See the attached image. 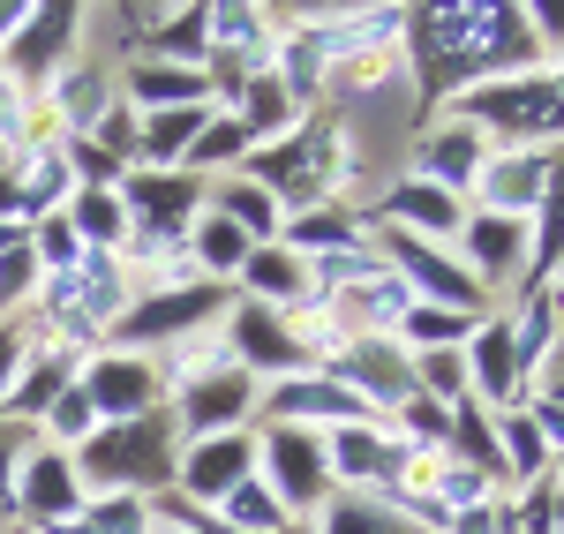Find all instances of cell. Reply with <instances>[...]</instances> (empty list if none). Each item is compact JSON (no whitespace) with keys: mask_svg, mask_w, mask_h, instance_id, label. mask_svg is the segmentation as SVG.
I'll list each match as a JSON object with an SVG mask.
<instances>
[{"mask_svg":"<svg viewBox=\"0 0 564 534\" xmlns=\"http://www.w3.org/2000/svg\"><path fill=\"white\" fill-rule=\"evenodd\" d=\"M181 467V422L174 406H151L135 422H106L84 451H76V482L90 497H143V490H174Z\"/></svg>","mask_w":564,"mask_h":534,"instance_id":"6da1fadb","label":"cell"},{"mask_svg":"<svg viewBox=\"0 0 564 534\" xmlns=\"http://www.w3.org/2000/svg\"><path fill=\"white\" fill-rule=\"evenodd\" d=\"M444 113H459L475 129H497V135H520V143H557L564 135V90L550 84V68H534V76H497V84L459 90Z\"/></svg>","mask_w":564,"mask_h":534,"instance_id":"7a4b0ae2","label":"cell"},{"mask_svg":"<svg viewBox=\"0 0 564 534\" xmlns=\"http://www.w3.org/2000/svg\"><path fill=\"white\" fill-rule=\"evenodd\" d=\"M226 309H234V286H218V279L159 286V294H143V302H129L113 316V339H121V355H151V347H166V339H181V331H196V324H212Z\"/></svg>","mask_w":564,"mask_h":534,"instance_id":"3957f363","label":"cell"},{"mask_svg":"<svg viewBox=\"0 0 564 534\" xmlns=\"http://www.w3.org/2000/svg\"><path fill=\"white\" fill-rule=\"evenodd\" d=\"M377 257L406 271L399 286L406 294H422V309H459V316H489L497 302L475 286V271L459 264L452 249H430V241H414V233H399V226H377Z\"/></svg>","mask_w":564,"mask_h":534,"instance_id":"277c9868","label":"cell"},{"mask_svg":"<svg viewBox=\"0 0 564 534\" xmlns=\"http://www.w3.org/2000/svg\"><path fill=\"white\" fill-rule=\"evenodd\" d=\"M226 355L241 361L249 377H308V369H324V339L316 331H294L279 309H257V302H234V324H226Z\"/></svg>","mask_w":564,"mask_h":534,"instance_id":"5b68a950","label":"cell"},{"mask_svg":"<svg viewBox=\"0 0 564 534\" xmlns=\"http://www.w3.org/2000/svg\"><path fill=\"white\" fill-rule=\"evenodd\" d=\"M263 490L279 497L294 520L332 504V467H324V429H286V422H263Z\"/></svg>","mask_w":564,"mask_h":534,"instance_id":"8992f818","label":"cell"},{"mask_svg":"<svg viewBox=\"0 0 564 534\" xmlns=\"http://www.w3.org/2000/svg\"><path fill=\"white\" fill-rule=\"evenodd\" d=\"M76 45H84V8H31L23 31L0 45V76H15V84H53V76L76 61Z\"/></svg>","mask_w":564,"mask_h":534,"instance_id":"52a82bcc","label":"cell"},{"mask_svg":"<svg viewBox=\"0 0 564 534\" xmlns=\"http://www.w3.org/2000/svg\"><path fill=\"white\" fill-rule=\"evenodd\" d=\"M121 211L135 219V233H166V241H181L188 226H196V211H204V181L196 174H159V166H135V174H121Z\"/></svg>","mask_w":564,"mask_h":534,"instance_id":"ba28073f","label":"cell"},{"mask_svg":"<svg viewBox=\"0 0 564 534\" xmlns=\"http://www.w3.org/2000/svg\"><path fill=\"white\" fill-rule=\"evenodd\" d=\"M481 166H489V129H475V121H459V113H436V129L414 143V181H430V188H444V196H475Z\"/></svg>","mask_w":564,"mask_h":534,"instance_id":"9c48e42d","label":"cell"},{"mask_svg":"<svg viewBox=\"0 0 564 534\" xmlns=\"http://www.w3.org/2000/svg\"><path fill=\"white\" fill-rule=\"evenodd\" d=\"M90 392V406H98V422H135V414H151V406H166V377H159V361L151 355H98L76 377Z\"/></svg>","mask_w":564,"mask_h":534,"instance_id":"30bf717a","label":"cell"},{"mask_svg":"<svg viewBox=\"0 0 564 534\" xmlns=\"http://www.w3.org/2000/svg\"><path fill=\"white\" fill-rule=\"evenodd\" d=\"M557 151L564 143H520V151H489V166H481L475 196L481 211H497V219H534V204H542V188L557 174Z\"/></svg>","mask_w":564,"mask_h":534,"instance_id":"8fae6325","label":"cell"},{"mask_svg":"<svg viewBox=\"0 0 564 534\" xmlns=\"http://www.w3.org/2000/svg\"><path fill=\"white\" fill-rule=\"evenodd\" d=\"M459 264L475 271V286L489 302H497V286H527V219L467 211V226H459Z\"/></svg>","mask_w":564,"mask_h":534,"instance_id":"7c38bea8","label":"cell"},{"mask_svg":"<svg viewBox=\"0 0 564 534\" xmlns=\"http://www.w3.org/2000/svg\"><path fill=\"white\" fill-rule=\"evenodd\" d=\"M249 467H257V437H249V429L188 437V445H181V467H174V497H188V504H218L234 482H249Z\"/></svg>","mask_w":564,"mask_h":534,"instance_id":"4fadbf2b","label":"cell"},{"mask_svg":"<svg viewBox=\"0 0 564 534\" xmlns=\"http://www.w3.org/2000/svg\"><path fill=\"white\" fill-rule=\"evenodd\" d=\"M459 355H467V400H475V406H489V414H512V406H527L520 355H512V331H505V316H481L475 339H467Z\"/></svg>","mask_w":564,"mask_h":534,"instance_id":"5bb4252c","label":"cell"},{"mask_svg":"<svg viewBox=\"0 0 564 534\" xmlns=\"http://www.w3.org/2000/svg\"><path fill=\"white\" fill-rule=\"evenodd\" d=\"M8 512H23V520H39V527H61V520H76L84 512V482H76V459L53 445H31L23 451V482H15V504Z\"/></svg>","mask_w":564,"mask_h":534,"instance_id":"9a60e30c","label":"cell"},{"mask_svg":"<svg viewBox=\"0 0 564 534\" xmlns=\"http://www.w3.org/2000/svg\"><path fill=\"white\" fill-rule=\"evenodd\" d=\"M45 90H53V121H61L68 135H90L98 121H106V106L121 98L113 76H106V53H90V45H76V61H68Z\"/></svg>","mask_w":564,"mask_h":534,"instance_id":"2e32d148","label":"cell"},{"mask_svg":"<svg viewBox=\"0 0 564 534\" xmlns=\"http://www.w3.org/2000/svg\"><path fill=\"white\" fill-rule=\"evenodd\" d=\"M377 226H399V233H414V241H459L467 204L406 174V181H391V188H384V211H377Z\"/></svg>","mask_w":564,"mask_h":534,"instance_id":"e0dca14e","label":"cell"},{"mask_svg":"<svg viewBox=\"0 0 564 534\" xmlns=\"http://www.w3.org/2000/svg\"><path fill=\"white\" fill-rule=\"evenodd\" d=\"M76 384V355H31L23 347V361H15V377H8V400H0V422H23V429H39L45 422V406L61 400Z\"/></svg>","mask_w":564,"mask_h":534,"instance_id":"ac0fdd59","label":"cell"},{"mask_svg":"<svg viewBox=\"0 0 564 534\" xmlns=\"http://www.w3.org/2000/svg\"><path fill=\"white\" fill-rule=\"evenodd\" d=\"M241 286H249V302L257 309H302V302H316V286H308L302 257L286 249V241H263V249H249V264L234 271Z\"/></svg>","mask_w":564,"mask_h":534,"instance_id":"d6986e66","label":"cell"},{"mask_svg":"<svg viewBox=\"0 0 564 534\" xmlns=\"http://www.w3.org/2000/svg\"><path fill=\"white\" fill-rule=\"evenodd\" d=\"M129 106L135 113H174V106H212V76L166 68V61H129Z\"/></svg>","mask_w":564,"mask_h":534,"instance_id":"ffe728a7","label":"cell"},{"mask_svg":"<svg viewBox=\"0 0 564 534\" xmlns=\"http://www.w3.org/2000/svg\"><path fill=\"white\" fill-rule=\"evenodd\" d=\"M135 61H166V68H196L204 76V61H212V8H166V23L143 39Z\"/></svg>","mask_w":564,"mask_h":534,"instance_id":"44dd1931","label":"cell"},{"mask_svg":"<svg viewBox=\"0 0 564 534\" xmlns=\"http://www.w3.org/2000/svg\"><path fill=\"white\" fill-rule=\"evenodd\" d=\"M489 422H497V482H520V490L550 482V445L534 437L527 406H512V414H489Z\"/></svg>","mask_w":564,"mask_h":534,"instance_id":"7402d4cb","label":"cell"},{"mask_svg":"<svg viewBox=\"0 0 564 534\" xmlns=\"http://www.w3.org/2000/svg\"><path fill=\"white\" fill-rule=\"evenodd\" d=\"M212 211H218L226 226H241L257 249L286 233V211H279V196H271V188H257L249 174H226V181H218V204H212Z\"/></svg>","mask_w":564,"mask_h":534,"instance_id":"603a6c76","label":"cell"},{"mask_svg":"<svg viewBox=\"0 0 564 534\" xmlns=\"http://www.w3.org/2000/svg\"><path fill=\"white\" fill-rule=\"evenodd\" d=\"M557 324H564V302L550 294V286H534L520 302V316H505V331H512V355H520V384L550 361V347H557Z\"/></svg>","mask_w":564,"mask_h":534,"instance_id":"cb8c5ba5","label":"cell"},{"mask_svg":"<svg viewBox=\"0 0 564 534\" xmlns=\"http://www.w3.org/2000/svg\"><path fill=\"white\" fill-rule=\"evenodd\" d=\"M212 113H218V106H174V113H151V121H135V151H143V166L174 174L181 159H188V143H196V129H204Z\"/></svg>","mask_w":564,"mask_h":534,"instance_id":"d4e9b609","label":"cell"},{"mask_svg":"<svg viewBox=\"0 0 564 534\" xmlns=\"http://www.w3.org/2000/svg\"><path fill=\"white\" fill-rule=\"evenodd\" d=\"M218 527H226V534H302V520H294V512L249 475V482H234V490L218 497Z\"/></svg>","mask_w":564,"mask_h":534,"instance_id":"484cf974","label":"cell"},{"mask_svg":"<svg viewBox=\"0 0 564 534\" xmlns=\"http://www.w3.org/2000/svg\"><path fill=\"white\" fill-rule=\"evenodd\" d=\"M249 249H257V241H249V233H241V226H226V219H218V211H204V219L188 226V257H196V279H204V271H212L218 286H226V279H234V271L249 264Z\"/></svg>","mask_w":564,"mask_h":534,"instance_id":"4316f807","label":"cell"},{"mask_svg":"<svg viewBox=\"0 0 564 534\" xmlns=\"http://www.w3.org/2000/svg\"><path fill=\"white\" fill-rule=\"evenodd\" d=\"M68 226H76L84 249H121L129 241V211H121L113 188H76L68 196Z\"/></svg>","mask_w":564,"mask_h":534,"instance_id":"83f0119b","label":"cell"},{"mask_svg":"<svg viewBox=\"0 0 564 534\" xmlns=\"http://www.w3.org/2000/svg\"><path fill=\"white\" fill-rule=\"evenodd\" d=\"M324 534H422V527H414L391 497H347L339 490L324 504Z\"/></svg>","mask_w":564,"mask_h":534,"instance_id":"f1b7e54d","label":"cell"},{"mask_svg":"<svg viewBox=\"0 0 564 534\" xmlns=\"http://www.w3.org/2000/svg\"><path fill=\"white\" fill-rule=\"evenodd\" d=\"M249 159V129L234 121V113H212L204 129H196V143H188V159H181V174H226V166H241Z\"/></svg>","mask_w":564,"mask_h":534,"instance_id":"f546056e","label":"cell"},{"mask_svg":"<svg viewBox=\"0 0 564 534\" xmlns=\"http://www.w3.org/2000/svg\"><path fill=\"white\" fill-rule=\"evenodd\" d=\"M475 324H481V316H459V309H422V302L399 316V331H406V347H414V355H444V347H467V339H475Z\"/></svg>","mask_w":564,"mask_h":534,"instance_id":"4dcf8cb0","label":"cell"},{"mask_svg":"<svg viewBox=\"0 0 564 534\" xmlns=\"http://www.w3.org/2000/svg\"><path fill=\"white\" fill-rule=\"evenodd\" d=\"M39 429H45V445H53V451H68V445L84 451L90 437L106 429V422H98V406H90V392H84V384H68L61 400L45 406V422H39Z\"/></svg>","mask_w":564,"mask_h":534,"instance_id":"1f68e13d","label":"cell"},{"mask_svg":"<svg viewBox=\"0 0 564 534\" xmlns=\"http://www.w3.org/2000/svg\"><path fill=\"white\" fill-rule=\"evenodd\" d=\"M23 437H31L23 422H0V512L15 504V445H23Z\"/></svg>","mask_w":564,"mask_h":534,"instance_id":"d6a6232c","label":"cell"},{"mask_svg":"<svg viewBox=\"0 0 564 534\" xmlns=\"http://www.w3.org/2000/svg\"><path fill=\"white\" fill-rule=\"evenodd\" d=\"M23 347H31V339H23V324H15V316H0V400H8V377H15Z\"/></svg>","mask_w":564,"mask_h":534,"instance_id":"836d02e7","label":"cell"}]
</instances>
